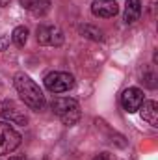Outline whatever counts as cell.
Wrapping results in <instances>:
<instances>
[{
    "mask_svg": "<svg viewBox=\"0 0 158 160\" xmlns=\"http://www.w3.org/2000/svg\"><path fill=\"white\" fill-rule=\"evenodd\" d=\"M13 84H15V89H17V93L21 95L22 102H24L28 108L37 110V112L43 110V106H45V95H43V91L39 89V86L30 78L28 75L17 73L15 78H13Z\"/></svg>",
    "mask_w": 158,
    "mask_h": 160,
    "instance_id": "cell-1",
    "label": "cell"
},
{
    "mask_svg": "<svg viewBox=\"0 0 158 160\" xmlns=\"http://www.w3.org/2000/svg\"><path fill=\"white\" fill-rule=\"evenodd\" d=\"M52 112L60 118V121L67 127L75 125L80 119V106L75 99H67V97H58L50 102Z\"/></svg>",
    "mask_w": 158,
    "mask_h": 160,
    "instance_id": "cell-2",
    "label": "cell"
},
{
    "mask_svg": "<svg viewBox=\"0 0 158 160\" xmlns=\"http://www.w3.org/2000/svg\"><path fill=\"white\" fill-rule=\"evenodd\" d=\"M0 118H4L13 125H22V127L28 123V116H26L24 108L11 99H6L0 102Z\"/></svg>",
    "mask_w": 158,
    "mask_h": 160,
    "instance_id": "cell-3",
    "label": "cell"
},
{
    "mask_svg": "<svg viewBox=\"0 0 158 160\" xmlns=\"http://www.w3.org/2000/svg\"><path fill=\"white\" fill-rule=\"evenodd\" d=\"M75 86V78L69 73H62V71H54L48 73L45 77V88L52 93H65Z\"/></svg>",
    "mask_w": 158,
    "mask_h": 160,
    "instance_id": "cell-4",
    "label": "cell"
},
{
    "mask_svg": "<svg viewBox=\"0 0 158 160\" xmlns=\"http://www.w3.org/2000/svg\"><path fill=\"white\" fill-rule=\"evenodd\" d=\"M21 145V134L7 123H0V157L13 153Z\"/></svg>",
    "mask_w": 158,
    "mask_h": 160,
    "instance_id": "cell-5",
    "label": "cell"
},
{
    "mask_svg": "<svg viewBox=\"0 0 158 160\" xmlns=\"http://www.w3.org/2000/svg\"><path fill=\"white\" fill-rule=\"evenodd\" d=\"M63 32L58 26L50 24H41L37 28V43L43 47H60L63 43Z\"/></svg>",
    "mask_w": 158,
    "mask_h": 160,
    "instance_id": "cell-6",
    "label": "cell"
},
{
    "mask_svg": "<svg viewBox=\"0 0 158 160\" xmlns=\"http://www.w3.org/2000/svg\"><path fill=\"white\" fill-rule=\"evenodd\" d=\"M143 101H145V99H143V91H141L140 88H128V89H125L123 95H121V104H123L125 112H128V114L138 112L140 106L143 104Z\"/></svg>",
    "mask_w": 158,
    "mask_h": 160,
    "instance_id": "cell-7",
    "label": "cell"
},
{
    "mask_svg": "<svg viewBox=\"0 0 158 160\" xmlns=\"http://www.w3.org/2000/svg\"><path fill=\"white\" fill-rule=\"evenodd\" d=\"M119 11V6L116 0H93L91 13L99 19H112Z\"/></svg>",
    "mask_w": 158,
    "mask_h": 160,
    "instance_id": "cell-8",
    "label": "cell"
},
{
    "mask_svg": "<svg viewBox=\"0 0 158 160\" xmlns=\"http://www.w3.org/2000/svg\"><path fill=\"white\" fill-rule=\"evenodd\" d=\"M140 114H141V119L143 121H147L153 127H158V104H156V101H143V104L140 106Z\"/></svg>",
    "mask_w": 158,
    "mask_h": 160,
    "instance_id": "cell-9",
    "label": "cell"
},
{
    "mask_svg": "<svg viewBox=\"0 0 158 160\" xmlns=\"http://www.w3.org/2000/svg\"><path fill=\"white\" fill-rule=\"evenodd\" d=\"M21 6L28 11H32L34 15L43 17L48 9H50V0H19Z\"/></svg>",
    "mask_w": 158,
    "mask_h": 160,
    "instance_id": "cell-10",
    "label": "cell"
},
{
    "mask_svg": "<svg viewBox=\"0 0 158 160\" xmlns=\"http://www.w3.org/2000/svg\"><path fill=\"white\" fill-rule=\"evenodd\" d=\"M141 17V0H126L125 2V22L132 24Z\"/></svg>",
    "mask_w": 158,
    "mask_h": 160,
    "instance_id": "cell-11",
    "label": "cell"
},
{
    "mask_svg": "<svg viewBox=\"0 0 158 160\" xmlns=\"http://www.w3.org/2000/svg\"><path fill=\"white\" fill-rule=\"evenodd\" d=\"M78 32L84 36V38H87V39H91V41H104V34H102V30H99L97 26L82 24V26H78Z\"/></svg>",
    "mask_w": 158,
    "mask_h": 160,
    "instance_id": "cell-12",
    "label": "cell"
},
{
    "mask_svg": "<svg viewBox=\"0 0 158 160\" xmlns=\"http://www.w3.org/2000/svg\"><path fill=\"white\" fill-rule=\"evenodd\" d=\"M11 39L17 47H24L26 41H28V28L26 26H17L11 34Z\"/></svg>",
    "mask_w": 158,
    "mask_h": 160,
    "instance_id": "cell-13",
    "label": "cell"
},
{
    "mask_svg": "<svg viewBox=\"0 0 158 160\" xmlns=\"http://www.w3.org/2000/svg\"><path fill=\"white\" fill-rule=\"evenodd\" d=\"M143 80H145V84H147L149 88H156V82H155V80H156V75H155V73H145V75H143Z\"/></svg>",
    "mask_w": 158,
    "mask_h": 160,
    "instance_id": "cell-14",
    "label": "cell"
},
{
    "mask_svg": "<svg viewBox=\"0 0 158 160\" xmlns=\"http://www.w3.org/2000/svg\"><path fill=\"white\" fill-rule=\"evenodd\" d=\"M93 160H112V157H110L108 153H101V155H97Z\"/></svg>",
    "mask_w": 158,
    "mask_h": 160,
    "instance_id": "cell-15",
    "label": "cell"
},
{
    "mask_svg": "<svg viewBox=\"0 0 158 160\" xmlns=\"http://www.w3.org/2000/svg\"><path fill=\"white\" fill-rule=\"evenodd\" d=\"M9 2H11V0H0V8H6V6H9Z\"/></svg>",
    "mask_w": 158,
    "mask_h": 160,
    "instance_id": "cell-16",
    "label": "cell"
},
{
    "mask_svg": "<svg viewBox=\"0 0 158 160\" xmlns=\"http://www.w3.org/2000/svg\"><path fill=\"white\" fill-rule=\"evenodd\" d=\"M9 160H24V158H21V157H13V158H9Z\"/></svg>",
    "mask_w": 158,
    "mask_h": 160,
    "instance_id": "cell-17",
    "label": "cell"
}]
</instances>
